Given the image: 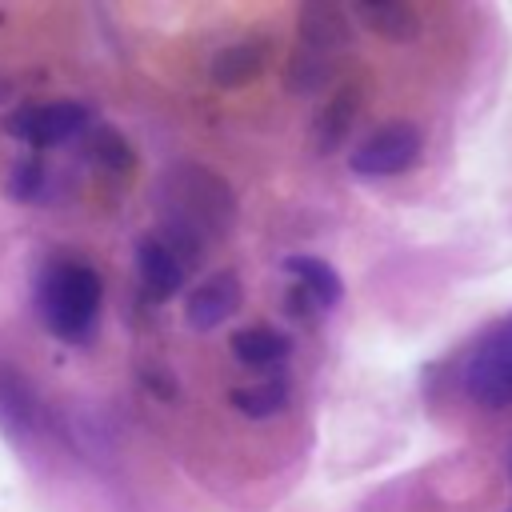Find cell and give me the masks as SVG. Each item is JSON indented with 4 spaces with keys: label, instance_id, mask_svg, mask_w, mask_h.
<instances>
[{
    "label": "cell",
    "instance_id": "cell-12",
    "mask_svg": "<svg viewBox=\"0 0 512 512\" xmlns=\"http://www.w3.org/2000/svg\"><path fill=\"white\" fill-rule=\"evenodd\" d=\"M356 112H360V92L356 88H340L336 96H328V104L312 120V148H320V152L340 148V140L348 136Z\"/></svg>",
    "mask_w": 512,
    "mask_h": 512
},
{
    "label": "cell",
    "instance_id": "cell-2",
    "mask_svg": "<svg viewBox=\"0 0 512 512\" xmlns=\"http://www.w3.org/2000/svg\"><path fill=\"white\" fill-rule=\"evenodd\" d=\"M100 276L80 260H56L40 272L36 308L52 336L60 340H88L100 316Z\"/></svg>",
    "mask_w": 512,
    "mask_h": 512
},
{
    "label": "cell",
    "instance_id": "cell-3",
    "mask_svg": "<svg viewBox=\"0 0 512 512\" xmlns=\"http://www.w3.org/2000/svg\"><path fill=\"white\" fill-rule=\"evenodd\" d=\"M464 388L484 408L512 404V320H504L496 332L480 340V348L464 368Z\"/></svg>",
    "mask_w": 512,
    "mask_h": 512
},
{
    "label": "cell",
    "instance_id": "cell-14",
    "mask_svg": "<svg viewBox=\"0 0 512 512\" xmlns=\"http://www.w3.org/2000/svg\"><path fill=\"white\" fill-rule=\"evenodd\" d=\"M232 404H236L244 416L264 420V416H272V412H280V408L288 404V380L276 372V376H268V380H260V384L236 388V392H232Z\"/></svg>",
    "mask_w": 512,
    "mask_h": 512
},
{
    "label": "cell",
    "instance_id": "cell-9",
    "mask_svg": "<svg viewBox=\"0 0 512 512\" xmlns=\"http://www.w3.org/2000/svg\"><path fill=\"white\" fill-rule=\"evenodd\" d=\"M284 272L296 280V288H300L316 308H332V304H340V296H344L340 272H336L328 260H320V256H308V252L284 256Z\"/></svg>",
    "mask_w": 512,
    "mask_h": 512
},
{
    "label": "cell",
    "instance_id": "cell-15",
    "mask_svg": "<svg viewBox=\"0 0 512 512\" xmlns=\"http://www.w3.org/2000/svg\"><path fill=\"white\" fill-rule=\"evenodd\" d=\"M40 404H36V392L28 388V380L12 368H0V416L16 428H28L36 420Z\"/></svg>",
    "mask_w": 512,
    "mask_h": 512
},
{
    "label": "cell",
    "instance_id": "cell-5",
    "mask_svg": "<svg viewBox=\"0 0 512 512\" xmlns=\"http://www.w3.org/2000/svg\"><path fill=\"white\" fill-rule=\"evenodd\" d=\"M8 132L28 140L32 148H56L76 140L80 132H88V108L72 104V100H56V104H24L8 116Z\"/></svg>",
    "mask_w": 512,
    "mask_h": 512
},
{
    "label": "cell",
    "instance_id": "cell-16",
    "mask_svg": "<svg viewBox=\"0 0 512 512\" xmlns=\"http://www.w3.org/2000/svg\"><path fill=\"white\" fill-rule=\"evenodd\" d=\"M328 80H332V64H328V56H316V52H300V56H292V64L284 68V84L292 88V92H300V96H316L320 88H328Z\"/></svg>",
    "mask_w": 512,
    "mask_h": 512
},
{
    "label": "cell",
    "instance_id": "cell-6",
    "mask_svg": "<svg viewBox=\"0 0 512 512\" xmlns=\"http://www.w3.org/2000/svg\"><path fill=\"white\" fill-rule=\"evenodd\" d=\"M240 304H244V284H240V276H236V272H216V276H208L204 284L192 288V296H188V304H184V320H188V328H196V332H212V328H220L224 320H232Z\"/></svg>",
    "mask_w": 512,
    "mask_h": 512
},
{
    "label": "cell",
    "instance_id": "cell-4",
    "mask_svg": "<svg viewBox=\"0 0 512 512\" xmlns=\"http://www.w3.org/2000/svg\"><path fill=\"white\" fill-rule=\"evenodd\" d=\"M420 148H424L420 128L408 124V120H392V124L376 128L372 136H364L352 148L348 168L356 176H396V172H408L420 160Z\"/></svg>",
    "mask_w": 512,
    "mask_h": 512
},
{
    "label": "cell",
    "instance_id": "cell-13",
    "mask_svg": "<svg viewBox=\"0 0 512 512\" xmlns=\"http://www.w3.org/2000/svg\"><path fill=\"white\" fill-rule=\"evenodd\" d=\"M268 64V48L260 44H232L224 52L212 56V84L220 88H240V84H252Z\"/></svg>",
    "mask_w": 512,
    "mask_h": 512
},
{
    "label": "cell",
    "instance_id": "cell-11",
    "mask_svg": "<svg viewBox=\"0 0 512 512\" xmlns=\"http://www.w3.org/2000/svg\"><path fill=\"white\" fill-rule=\"evenodd\" d=\"M228 344H232V356H236L244 368H280V364L288 360V352H292L288 336L276 332V328H268V324L240 328V332H232Z\"/></svg>",
    "mask_w": 512,
    "mask_h": 512
},
{
    "label": "cell",
    "instance_id": "cell-10",
    "mask_svg": "<svg viewBox=\"0 0 512 512\" xmlns=\"http://www.w3.org/2000/svg\"><path fill=\"white\" fill-rule=\"evenodd\" d=\"M352 16L368 32H376L380 40H392V44H408V40L420 36L416 12L400 0H360V4H352Z\"/></svg>",
    "mask_w": 512,
    "mask_h": 512
},
{
    "label": "cell",
    "instance_id": "cell-7",
    "mask_svg": "<svg viewBox=\"0 0 512 512\" xmlns=\"http://www.w3.org/2000/svg\"><path fill=\"white\" fill-rule=\"evenodd\" d=\"M300 40L308 52L328 56V52H344L352 44V20L344 8L328 4V0H312L300 8Z\"/></svg>",
    "mask_w": 512,
    "mask_h": 512
},
{
    "label": "cell",
    "instance_id": "cell-18",
    "mask_svg": "<svg viewBox=\"0 0 512 512\" xmlns=\"http://www.w3.org/2000/svg\"><path fill=\"white\" fill-rule=\"evenodd\" d=\"M44 184H48V176H44V164H40V160H24V164H16V172L8 176V192H12L16 200H36V196L44 192Z\"/></svg>",
    "mask_w": 512,
    "mask_h": 512
},
{
    "label": "cell",
    "instance_id": "cell-1",
    "mask_svg": "<svg viewBox=\"0 0 512 512\" xmlns=\"http://www.w3.org/2000/svg\"><path fill=\"white\" fill-rule=\"evenodd\" d=\"M160 212L164 224L192 232L196 240L224 236L236 220L232 188L204 164H176L160 180Z\"/></svg>",
    "mask_w": 512,
    "mask_h": 512
},
{
    "label": "cell",
    "instance_id": "cell-8",
    "mask_svg": "<svg viewBox=\"0 0 512 512\" xmlns=\"http://www.w3.org/2000/svg\"><path fill=\"white\" fill-rule=\"evenodd\" d=\"M136 268H140V280H144V288H148L152 300L176 296V292L184 288V276H188L184 260H180L160 236H144V240L136 244Z\"/></svg>",
    "mask_w": 512,
    "mask_h": 512
},
{
    "label": "cell",
    "instance_id": "cell-17",
    "mask_svg": "<svg viewBox=\"0 0 512 512\" xmlns=\"http://www.w3.org/2000/svg\"><path fill=\"white\" fill-rule=\"evenodd\" d=\"M88 156L100 164V168H116V172H124V168H132V148H128V140L116 132V128H88Z\"/></svg>",
    "mask_w": 512,
    "mask_h": 512
}]
</instances>
